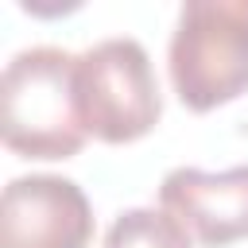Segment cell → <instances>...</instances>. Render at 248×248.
Instances as JSON below:
<instances>
[{
    "label": "cell",
    "mask_w": 248,
    "mask_h": 248,
    "mask_svg": "<svg viewBox=\"0 0 248 248\" xmlns=\"http://www.w3.org/2000/svg\"><path fill=\"white\" fill-rule=\"evenodd\" d=\"M78 54L66 46H27L0 74V140L23 159H70L85 143L74 89Z\"/></svg>",
    "instance_id": "6da1fadb"
},
{
    "label": "cell",
    "mask_w": 248,
    "mask_h": 248,
    "mask_svg": "<svg viewBox=\"0 0 248 248\" xmlns=\"http://www.w3.org/2000/svg\"><path fill=\"white\" fill-rule=\"evenodd\" d=\"M167 70L178 101L217 108L248 89V0H186L178 8Z\"/></svg>",
    "instance_id": "7a4b0ae2"
},
{
    "label": "cell",
    "mask_w": 248,
    "mask_h": 248,
    "mask_svg": "<svg viewBox=\"0 0 248 248\" xmlns=\"http://www.w3.org/2000/svg\"><path fill=\"white\" fill-rule=\"evenodd\" d=\"M74 89L85 132L105 143H132L163 116L155 66L132 35H108L85 46L74 66Z\"/></svg>",
    "instance_id": "3957f363"
},
{
    "label": "cell",
    "mask_w": 248,
    "mask_h": 248,
    "mask_svg": "<svg viewBox=\"0 0 248 248\" xmlns=\"http://www.w3.org/2000/svg\"><path fill=\"white\" fill-rule=\"evenodd\" d=\"M93 205L66 174H19L0 194V248H89Z\"/></svg>",
    "instance_id": "277c9868"
},
{
    "label": "cell",
    "mask_w": 248,
    "mask_h": 248,
    "mask_svg": "<svg viewBox=\"0 0 248 248\" xmlns=\"http://www.w3.org/2000/svg\"><path fill=\"white\" fill-rule=\"evenodd\" d=\"M159 209H167L198 244L221 248L248 236V163L229 170L174 167L159 182Z\"/></svg>",
    "instance_id": "5b68a950"
},
{
    "label": "cell",
    "mask_w": 248,
    "mask_h": 248,
    "mask_svg": "<svg viewBox=\"0 0 248 248\" xmlns=\"http://www.w3.org/2000/svg\"><path fill=\"white\" fill-rule=\"evenodd\" d=\"M105 248H194V240L167 209L136 205L112 217L105 232Z\"/></svg>",
    "instance_id": "8992f818"
}]
</instances>
